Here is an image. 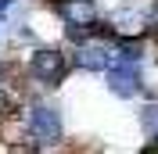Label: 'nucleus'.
I'll return each mask as SVG.
<instances>
[{
    "mask_svg": "<svg viewBox=\"0 0 158 154\" xmlns=\"http://www.w3.org/2000/svg\"><path fill=\"white\" fill-rule=\"evenodd\" d=\"M72 61H76V72H86V75H104L115 61V50H111V39H86L72 47Z\"/></svg>",
    "mask_w": 158,
    "mask_h": 154,
    "instance_id": "nucleus-5",
    "label": "nucleus"
},
{
    "mask_svg": "<svg viewBox=\"0 0 158 154\" xmlns=\"http://www.w3.org/2000/svg\"><path fill=\"white\" fill-rule=\"evenodd\" d=\"M22 72L29 83H36L40 90H54L76 72L69 43H32V50L22 61Z\"/></svg>",
    "mask_w": 158,
    "mask_h": 154,
    "instance_id": "nucleus-1",
    "label": "nucleus"
},
{
    "mask_svg": "<svg viewBox=\"0 0 158 154\" xmlns=\"http://www.w3.org/2000/svg\"><path fill=\"white\" fill-rule=\"evenodd\" d=\"M111 50H115V61L144 65V58H148V36H115Z\"/></svg>",
    "mask_w": 158,
    "mask_h": 154,
    "instance_id": "nucleus-9",
    "label": "nucleus"
},
{
    "mask_svg": "<svg viewBox=\"0 0 158 154\" xmlns=\"http://www.w3.org/2000/svg\"><path fill=\"white\" fill-rule=\"evenodd\" d=\"M15 4H18V0H0V14H4V18H7L11 11H15Z\"/></svg>",
    "mask_w": 158,
    "mask_h": 154,
    "instance_id": "nucleus-12",
    "label": "nucleus"
},
{
    "mask_svg": "<svg viewBox=\"0 0 158 154\" xmlns=\"http://www.w3.org/2000/svg\"><path fill=\"white\" fill-rule=\"evenodd\" d=\"M148 39H155V43H158V0H151V4H148Z\"/></svg>",
    "mask_w": 158,
    "mask_h": 154,
    "instance_id": "nucleus-10",
    "label": "nucleus"
},
{
    "mask_svg": "<svg viewBox=\"0 0 158 154\" xmlns=\"http://www.w3.org/2000/svg\"><path fill=\"white\" fill-rule=\"evenodd\" d=\"M22 79H25V72H22L18 61L0 58V118L7 115V111H15V107L25 100V86H22Z\"/></svg>",
    "mask_w": 158,
    "mask_h": 154,
    "instance_id": "nucleus-7",
    "label": "nucleus"
},
{
    "mask_svg": "<svg viewBox=\"0 0 158 154\" xmlns=\"http://www.w3.org/2000/svg\"><path fill=\"white\" fill-rule=\"evenodd\" d=\"M22 118L29 125V136L36 140L40 151H50L65 140V115L54 100H43V97H25L18 104Z\"/></svg>",
    "mask_w": 158,
    "mask_h": 154,
    "instance_id": "nucleus-2",
    "label": "nucleus"
},
{
    "mask_svg": "<svg viewBox=\"0 0 158 154\" xmlns=\"http://www.w3.org/2000/svg\"><path fill=\"white\" fill-rule=\"evenodd\" d=\"M47 7L61 25H97L104 18V7L97 0H47Z\"/></svg>",
    "mask_w": 158,
    "mask_h": 154,
    "instance_id": "nucleus-6",
    "label": "nucleus"
},
{
    "mask_svg": "<svg viewBox=\"0 0 158 154\" xmlns=\"http://www.w3.org/2000/svg\"><path fill=\"white\" fill-rule=\"evenodd\" d=\"M7 39V22H4V14H0V43Z\"/></svg>",
    "mask_w": 158,
    "mask_h": 154,
    "instance_id": "nucleus-13",
    "label": "nucleus"
},
{
    "mask_svg": "<svg viewBox=\"0 0 158 154\" xmlns=\"http://www.w3.org/2000/svg\"><path fill=\"white\" fill-rule=\"evenodd\" d=\"M104 90L118 100H137L148 90L144 79V65H129V61H111V68L104 72Z\"/></svg>",
    "mask_w": 158,
    "mask_h": 154,
    "instance_id": "nucleus-3",
    "label": "nucleus"
},
{
    "mask_svg": "<svg viewBox=\"0 0 158 154\" xmlns=\"http://www.w3.org/2000/svg\"><path fill=\"white\" fill-rule=\"evenodd\" d=\"M137 122H140V133L148 136V144L140 147L144 154H158V97H144L137 107Z\"/></svg>",
    "mask_w": 158,
    "mask_h": 154,
    "instance_id": "nucleus-8",
    "label": "nucleus"
},
{
    "mask_svg": "<svg viewBox=\"0 0 158 154\" xmlns=\"http://www.w3.org/2000/svg\"><path fill=\"white\" fill-rule=\"evenodd\" d=\"M11 36L18 39V43H36V32H32L25 22H22V25H15V29H11Z\"/></svg>",
    "mask_w": 158,
    "mask_h": 154,
    "instance_id": "nucleus-11",
    "label": "nucleus"
},
{
    "mask_svg": "<svg viewBox=\"0 0 158 154\" xmlns=\"http://www.w3.org/2000/svg\"><path fill=\"white\" fill-rule=\"evenodd\" d=\"M104 22L115 36H148V7L137 0H118L104 11Z\"/></svg>",
    "mask_w": 158,
    "mask_h": 154,
    "instance_id": "nucleus-4",
    "label": "nucleus"
}]
</instances>
